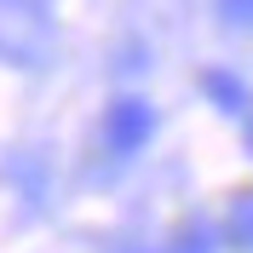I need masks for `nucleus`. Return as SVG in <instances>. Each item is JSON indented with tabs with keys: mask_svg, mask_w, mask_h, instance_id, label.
Wrapping results in <instances>:
<instances>
[{
	"mask_svg": "<svg viewBox=\"0 0 253 253\" xmlns=\"http://www.w3.org/2000/svg\"><path fill=\"white\" fill-rule=\"evenodd\" d=\"M150 132H156V110H150L144 98H115V104H110V115H104V144H110L115 156L144 150Z\"/></svg>",
	"mask_w": 253,
	"mask_h": 253,
	"instance_id": "obj_1",
	"label": "nucleus"
},
{
	"mask_svg": "<svg viewBox=\"0 0 253 253\" xmlns=\"http://www.w3.org/2000/svg\"><path fill=\"white\" fill-rule=\"evenodd\" d=\"M202 92L213 98L219 110H230V115H236L242 104H248V92H242V81L230 75V69H207V75H202Z\"/></svg>",
	"mask_w": 253,
	"mask_h": 253,
	"instance_id": "obj_3",
	"label": "nucleus"
},
{
	"mask_svg": "<svg viewBox=\"0 0 253 253\" xmlns=\"http://www.w3.org/2000/svg\"><path fill=\"white\" fill-rule=\"evenodd\" d=\"M224 242L236 253H253V190H242L236 202H230V213H224Z\"/></svg>",
	"mask_w": 253,
	"mask_h": 253,
	"instance_id": "obj_2",
	"label": "nucleus"
},
{
	"mask_svg": "<svg viewBox=\"0 0 253 253\" xmlns=\"http://www.w3.org/2000/svg\"><path fill=\"white\" fill-rule=\"evenodd\" d=\"M248 156H253V121H248Z\"/></svg>",
	"mask_w": 253,
	"mask_h": 253,
	"instance_id": "obj_6",
	"label": "nucleus"
},
{
	"mask_svg": "<svg viewBox=\"0 0 253 253\" xmlns=\"http://www.w3.org/2000/svg\"><path fill=\"white\" fill-rule=\"evenodd\" d=\"M219 17L230 29H253V0H219Z\"/></svg>",
	"mask_w": 253,
	"mask_h": 253,
	"instance_id": "obj_5",
	"label": "nucleus"
},
{
	"mask_svg": "<svg viewBox=\"0 0 253 253\" xmlns=\"http://www.w3.org/2000/svg\"><path fill=\"white\" fill-rule=\"evenodd\" d=\"M161 253H213V230L207 224H184L173 242H161Z\"/></svg>",
	"mask_w": 253,
	"mask_h": 253,
	"instance_id": "obj_4",
	"label": "nucleus"
}]
</instances>
